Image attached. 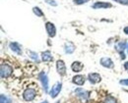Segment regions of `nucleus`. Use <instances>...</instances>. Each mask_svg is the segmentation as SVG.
Returning a JSON list of instances; mask_svg holds the SVG:
<instances>
[{
	"instance_id": "nucleus-1",
	"label": "nucleus",
	"mask_w": 128,
	"mask_h": 103,
	"mask_svg": "<svg viewBox=\"0 0 128 103\" xmlns=\"http://www.w3.org/2000/svg\"><path fill=\"white\" fill-rule=\"evenodd\" d=\"M12 73H13V68L9 64H6V63L1 64V66H0V75H1L2 79L8 78L9 76H11Z\"/></svg>"
},
{
	"instance_id": "nucleus-2",
	"label": "nucleus",
	"mask_w": 128,
	"mask_h": 103,
	"mask_svg": "<svg viewBox=\"0 0 128 103\" xmlns=\"http://www.w3.org/2000/svg\"><path fill=\"white\" fill-rule=\"evenodd\" d=\"M36 95V91L34 88H27L24 91V93H23V97H24V99L26 101H32V100H34Z\"/></svg>"
},
{
	"instance_id": "nucleus-3",
	"label": "nucleus",
	"mask_w": 128,
	"mask_h": 103,
	"mask_svg": "<svg viewBox=\"0 0 128 103\" xmlns=\"http://www.w3.org/2000/svg\"><path fill=\"white\" fill-rule=\"evenodd\" d=\"M61 87H62V84L61 83H56L54 86H52V88H51V90L49 91V95L52 97V98H55L58 94H59V92L61 91Z\"/></svg>"
},
{
	"instance_id": "nucleus-4",
	"label": "nucleus",
	"mask_w": 128,
	"mask_h": 103,
	"mask_svg": "<svg viewBox=\"0 0 128 103\" xmlns=\"http://www.w3.org/2000/svg\"><path fill=\"white\" fill-rule=\"evenodd\" d=\"M38 78L42 84V86H44V89L46 92H49L48 91V78L46 76V74L44 72H40V75H38Z\"/></svg>"
},
{
	"instance_id": "nucleus-5",
	"label": "nucleus",
	"mask_w": 128,
	"mask_h": 103,
	"mask_svg": "<svg viewBox=\"0 0 128 103\" xmlns=\"http://www.w3.org/2000/svg\"><path fill=\"white\" fill-rule=\"evenodd\" d=\"M88 79H89L90 83L93 84V85L98 84V83H100V82L102 81V77H100V74H98V73H90V74L88 75Z\"/></svg>"
},
{
	"instance_id": "nucleus-6",
	"label": "nucleus",
	"mask_w": 128,
	"mask_h": 103,
	"mask_svg": "<svg viewBox=\"0 0 128 103\" xmlns=\"http://www.w3.org/2000/svg\"><path fill=\"white\" fill-rule=\"evenodd\" d=\"M46 32H48V35L50 37H54L55 36V34H56V28H55V26L52 23L48 22L46 24Z\"/></svg>"
},
{
	"instance_id": "nucleus-7",
	"label": "nucleus",
	"mask_w": 128,
	"mask_h": 103,
	"mask_svg": "<svg viewBox=\"0 0 128 103\" xmlns=\"http://www.w3.org/2000/svg\"><path fill=\"white\" fill-rule=\"evenodd\" d=\"M56 69H57V72L60 76H64L66 74V66H65V63L62 60H58L56 62Z\"/></svg>"
},
{
	"instance_id": "nucleus-8",
	"label": "nucleus",
	"mask_w": 128,
	"mask_h": 103,
	"mask_svg": "<svg viewBox=\"0 0 128 103\" xmlns=\"http://www.w3.org/2000/svg\"><path fill=\"white\" fill-rule=\"evenodd\" d=\"M100 65H102V67L110 69L113 67V62H112V59L108 58V57H102V58L100 59Z\"/></svg>"
},
{
	"instance_id": "nucleus-9",
	"label": "nucleus",
	"mask_w": 128,
	"mask_h": 103,
	"mask_svg": "<svg viewBox=\"0 0 128 103\" xmlns=\"http://www.w3.org/2000/svg\"><path fill=\"white\" fill-rule=\"evenodd\" d=\"M72 82L77 86H83L85 84V77L82 75H76L75 77H73Z\"/></svg>"
},
{
	"instance_id": "nucleus-10",
	"label": "nucleus",
	"mask_w": 128,
	"mask_h": 103,
	"mask_svg": "<svg viewBox=\"0 0 128 103\" xmlns=\"http://www.w3.org/2000/svg\"><path fill=\"white\" fill-rule=\"evenodd\" d=\"M112 4L108 3V2H96L93 5L94 9H106V8H110Z\"/></svg>"
},
{
	"instance_id": "nucleus-11",
	"label": "nucleus",
	"mask_w": 128,
	"mask_h": 103,
	"mask_svg": "<svg viewBox=\"0 0 128 103\" xmlns=\"http://www.w3.org/2000/svg\"><path fill=\"white\" fill-rule=\"evenodd\" d=\"M9 46H10L11 50L13 52H15V53H17L18 55H21V54H22L21 46H20V44H19L18 42H11V43L9 44Z\"/></svg>"
},
{
	"instance_id": "nucleus-12",
	"label": "nucleus",
	"mask_w": 128,
	"mask_h": 103,
	"mask_svg": "<svg viewBox=\"0 0 128 103\" xmlns=\"http://www.w3.org/2000/svg\"><path fill=\"white\" fill-rule=\"evenodd\" d=\"M75 45L72 43V42H70V41H68V42H66L65 44H64V50L65 52L67 53V54H71V53H73V52L75 51Z\"/></svg>"
},
{
	"instance_id": "nucleus-13",
	"label": "nucleus",
	"mask_w": 128,
	"mask_h": 103,
	"mask_svg": "<svg viewBox=\"0 0 128 103\" xmlns=\"http://www.w3.org/2000/svg\"><path fill=\"white\" fill-rule=\"evenodd\" d=\"M42 59L44 62H50L53 60V57H52L50 51H44L42 53Z\"/></svg>"
},
{
	"instance_id": "nucleus-14",
	"label": "nucleus",
	"mask_w": 128,
	"mask_h": 103,
	"mask_svg": "<svg viewBox=\"0 0 128 103\" xmlns=\"http://www.w3.org/2000/svg\"><path fill=\"white\" fill-rule=\"evenodd\" d=\"M76 92H77V96L79 98H81L83 101L84 100H87V98L89 97V92L88 91H84L82 89H77Z\"/></svg>"
},
{
	"instance_id": "nucleus-15",
	"label": "nucleus",
	"mask_w": 128,
	"mask_h": 103,
	"mask_svg": "<svg viewBox=\"0 0 128 103\" xmlns=\"http://www.w3.org/2000/svg\"><path fill=\"white\" fill-rule=\"evenodd\" d=\"M83 67H84V65H83L81 62H78V61H76V62H73L72 66H71V69L73 70V72H76V73H78V72H81V71H82Z\"/></svg>"
},
{
	"instance_id": "nucleus-16",
	"label": "nucleus",
	"mask_w": 128,
	"mask_h": 103,
	"mask_svg": "<svg viewBox=\"0 0 128 103\" xmlns=\"http://www.w3.org/2000/svg\"><path fill=\"white\" fill-rule=\"evenodd\" d=\"M126 47H127V44H126V42L123 40V41H120V42L116 45V47H115V48L117 49V51L120 53V52H123V50H124Z\"/></svg>"
},
{
	"instance_id": "nucleus-17",
	"label": "nucleus",
	"mask_w": 128,
	"mask_h": 103,
	"mask_svg": "<svg viewBox=\"0 0 128 103\" xmlns=\"http://www.w3.org/2000/svg\"><path fill=\"white\" fill-rule=\"evenodd\" d=\"M32 11H34V15H36L38 17H42V16H44V12H42L38 7H34V8H32Z\"/></svg>"
},
{
	"instance_id": "nucleus-18",
	"label": "nucleus",
	"mask_w": 128,
	"mask_h": 103,
	"mask_svg": "<svg viewBox=\"0 0 128 103\" xmlns=\"http://www.w3.org/2000/svg\"><path fill=\"white\" fill-rule=\"evenodd\" d=\"M104 103H117L116 99L113 97V96H110V95H108L104 100Z\"/></svg>"
},
{
	"instance_id": "nucleus-19",
	"label": "nucleus",
	"mask_w": 128,
	"mask_h": 103,
	"mask_svg": "<svg viewBox=\"0 0 128 103\" xmlns=\"http://www.w3.org/2000/svg\"><path fill=\"white\" fill-rule=\"evenodd\" d=\"M0 101H1V103H11V100L4 94L0 95Z\"/></svg>"
},
{
	"instance_id": "nucleus-20",
	"label": "nucleus",
	"mask_w": 128,
	"mask_h": 103,
	"mask_svg": "<svg viewBox=\"0 0 128 103\" xmlns=\"http://www.w3.org/2000/svg\"><path fill=\"white\" fill-rule=\"evenodd\" d=\"M28 53H29V55H30V57H31L32 59H34V61H38V54H36V52L29 51Z\"/></svg>"
},
{
	"instance_id": "nucleus-21",
	"label": "nucleus",
	"mask_w": 128,
	"mask_h": 103,
	"mask_svg": "<svg viewBox=\"0 0 128 103\" xmlns=\"http://www.w3.org/2000/svg\"><path fill=\"white\" fill-rule=\"evenodd\" d=\"M90 0H74V3L77 4V5H81V4H84V3H87L89 2Z\"/></svg>"
},
{
	"instance_id": "nucleus-22",
	"label": "nucleus",
	"mask_w": 128,
	"mask_h": 103,
	"mask_svg": "<svg viewBox=\"0 0 128 103\" xmlns=\"http://www.w3.org/2000/svg\"><path fill=\"white\" fill-rule=\"evenodd\" d=\"M46 2L49 4V5H52V6H57V3L54 1V0H46Z\"/></svg>"
},
{
	"instance_id": "nucleus-23",
	"label": "nucleus",
	"mask_w": 128,
	"mask_h": 103,
	"mask_svg": "<svg viewBox=\"0 0 128 103\" xmlns=\"http://www.w3.org/2000/svg\"><path fill=\"white\" fill-rule=\"evenodd\" d=\"M119 83H120V85H123V86H128V79H125V80H121Z\"/></svg>"
},
{
	"instance_id": "nucleus-24",
	"label": "nucleus",
	"mask_w": 128,
	"mask_h": 103,
	"mask_svg": "<svg viewBox=\"0 0 128 103\" xmlns=\"http://www.w3.org/2000/svg\"><path fill=\"white\" fill-rule=\"evenodd\" d=\"M114 1H116V2H118V3H120V4L128 5V1H127V0H114Z\"/></svg>"
},
{
	"instance_id": "nucleus-25",
	"label": "nucleus",
	"mask_w": 128,
	"mask_h": 103,
	"mask_svg": "<svg viewBox=\"0 0 128 103\" xmlns=\"http://www.w3.org/2000/svg\"><path fill=\"white\" fill-rule=\"evenodd\" d=\"M123 32H124V33H125L126 34H128V26H127V27H125V28H124Z\"/></svg>"
},
{
	"instance_id": "nucleus-26",
	"label": "nucleus",
	"mask_w": 128,
	"mask_h": 103,
	"mask_svg": "<svg viewBox=\"0 0 128 103\" xmlns=\"http://www.w3.org/2000/svg\"><path fill=\"white\" fill-rule=\"evenodd\" d=\"M124 68H125L128 71V62H126V63L124 64Z\"/></svg>"
},
{
	"instance_id": "nucleus-27",
	"label": "nucleus",
	"mask_w": 128,
	"mask_h": 103,
	"mask_svg": "<svg viewBox=\"0 0 128 103\" xmlns=\"http://www.w3.org/2000/svg\"><path fill=\"white\" fill-rule=\"evenodd\" d=\"M126 49H127V53H128V43H127V47H126Z\"/></svg>"
},
{
	"instance_id": "nucleus-28",
	"label": "nucleus",
	"mask_w": 128,
	"mask_h": 103,
	"mask_svg": "<svg viewBox=\"0 0 128 103\" xmlns=\"http://www.w3.org/2000/svg\"><path fill=\"white\" fill-rule=\"evenodd\" d=\"M42 103H48V101H44V102H42Z\"/></svg>"
},
{
	"instance_id": "nucleus-29",
	"label": "nucleus",
	"mask_w": 128,
	"mask_h": 103,
	"mask_svg": "<svg viewBox=\"0 0 128 103\" xmlns=\"http://www.w3.org/2000/svg\"><path fill=\"white\" fill-rule=\"evenodd\" d=\"M127 1H128V0H127Z\"/></svg>"
}]
</instances>
